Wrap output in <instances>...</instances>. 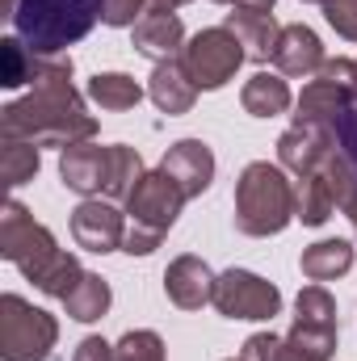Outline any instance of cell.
I'll list each match as a JSON object with an SVG mask.
<instances>
[{
  "label": "cell",
  "mask_w": 357,
  "mask_h": 361,
  "mask_svg": "<svg viewBox=\"0 0 357 361\" xmlns=\"http://www.w3.org/2000/svg\"><path fill=\"white\" fill-rule=\"evenodd\" d=\"M214 286H219V277L210 273V265L202 257H189V252L177 257L164 273V294L181 311H202L206 302H214Z\"/></svg>",
  "instance_id": "cell-11"
},
{
  "label": "cell",
  "mask_w": 357,
  "mask_h": 361,
  "mask_svg": "<svg viewBox=\"0 0 357 361\" xmlns=\"http://www.w3.org/2000/svg\"><path fill=\"white\" fill-rule=\"evenodd\" d=\"M290 349H298L307 361H332L337 349V324H307V319H294L290 328Z\"/></svg>",
  "instance_id": "cell-27"
},
{
  "label": "cell",
  "mask_w": 357,
  "mask_h": 361,
  "mask_svg": "<svg viewBox=\"0 0 357 361\" xmlns=\"http://www.w3.org/2000/svg\"><path fill=\"white\" fill-rule=\"evenodd\" d=\"M231 8H269L273 13V0H231Z\"/></svg>",
  "instance_id": "cell-35"
},
{
  "label": "cell",
  "mask_w": 357,
  "mask_h": 361,
  "mask_svg": "<svg viewBox=\"0 0 357 361\" xmlns=\"http://www.w3.org/2000/svg\"><path fill=\"white\" fill-rule=\"evenodd\" d=\"M147 0H101V21L105 25H135L143 17Z\"/></svg>",
  "instance_id": "cell-32"
},
{
  "label": "cell",
  "mask_w": 357,
  "mask_h": 361,
  "mask_svg": "<svg viewBox=\"0 0 357 361\" xmlns=\"http://www.w3.org/2000/svg\"><path fill=\"white\" fill-rule=\"evenodd\" d=\"M214 307L227 319H273L282 311L277 286L248 269H227L214 286Z\"/></svg>",
  "instance_id": "cell-8"
},
{
  "label": "cell",
  "mask_w": 357,
  "mask_h": 361,
  "mask_svg": "<svg viewBox=\"0 0 357 361\" xmlns=\"http://www.w3.org/2000/svg\"><path fill=\"white\" fill-rule=\"evenodd\" d=\"M223 25L240 38V47H244V55H248V59H261V63L273 59V47H277L282 25L273 21V13H269V8H231Z\"/></svg>",
  "instance_id": "cell-18"
},
{
  "label": "cell",
  "mask_w": 357,
  "mask_h": 361,
  "mask_svg": "<svg viewBox=\"0 0 357 361\" xmlns=\"http://www.w3.org/2000/svg\"><path fill=\"white\" fill-rule=\"evenodd\" d=\"M63 307H68V315H72V319L92 324V319H101V315L109 311V286H105L97 273H85V277H80V286L63 298Z\"/></svg>",
  "instance_id": "cell-25"
},
{
  "label": "cell",
  "mask_w": 357,
  "mask_h": 361,
  "mask_svg": "<svg viewBox=\"0 0 357 361\" xmlns=\"http://www.w3.org/2000/svg\"><path fill=\"white\" fill-rule=\"evenodd\" d=\"M307 4H324V0H307Z\"/></svg>",
  "instance_id": "cell-36"
},
{
  "label": "cell",
  "mask_w": 357,
  "mask_h": 361,
  "mask_svg": "<svg viewBox=\"0 0 357 361\" xmlns=\"http://www.w3.org/2000/svg\"><path fill=\"white\" fill-rule=\"evenodd\" d=\"M59 173H63V185L68 189H76V193H105V185H109V147H97V143H72V147H63V156H59Z\"/></svg>",
  "instance_id": "cell-13"
},
{
  "label": "cell",
  "mask_w": 357,
  "mask_h": 361,
  "mask_svg": "<svg viewBox=\"0 0 357 361\" xmlns=\"http://www.w3.org/2000/svg\"><path fill=\"white\" fill-rule=\"evenodd\" d=\"M244 59H248V55H244L240 38H236L227 25H214V30L193 34V42L181 51V68L189 72V80H193L198 89H223V85L236 76V68H240Z\"/></svg>",
  "instance_id": "cell-7"
},
{
  "label": "cell",
  "mask_w": 357,
  "mask_h": 361,
  "mask_svg": "<svg viewBox=\"0 0 357 361\" xmlns=\"http://www.w3.org/2000/svg\"><path fill=\"white\" fill-rule=\"evenodd\" d=\"M273 68L282 76H311L324 68V47L315 38V30L307 25H282L277 47H273Z\"/></svg>",
  "instance_id": "cell-15"
},
{
  "label": "cell",
  "mask_w": 357,
  "mask_h": 361,
  "mask_svg": "<svg viewBox=\"0 0 357 361\" xmlns=\"http://www.w3.org/2000/svg\"><path fill=\"white\" fill-rule=\"evenodd\" d=\"M353 89L328 80V76H315L303 97H298V114H294V126H332L349 105H353Z\"/></svg>",
  "instance_id": "cell-16"
},
{
  "label": "cell",
  "mask_w": 357,
  "mask_h": 361,
  "mask_svg": "<svg viewBox=\"0 0 357 361\" xmlns=\"http://www.w3.org/2000/svg\"><path fill=\"white\" fill-rule=\"evenodd\" d=\"M240 361H244V357H240Z\"/></svg>",
  "instance_id": "cell-38"
},
{
  "label": "cell",
  "mask_w": 357,
  "mask_h": 361,
  "mask_svg": "<svg viewBox=\"0 0 357 361\" xmlns=\"http://www.w3.org/2000/svg\"><path fill=\"white\" fill-rule=\"evenodd\" d=\"M185 189L169 173H143V180L131 189L126 197V214H131V227H126V240H122V252L131 257H147L160 248L164 231L177 223L181 206H185Z\"/></svg>",
  "instance_id": "cell-4"
},
{
  "label": "cell",
  "mask_w": 357,
  "mask_h": 361,
  "mask_svg": "<svg viewBox=\"0 0 357 361\" xmlns=\"http://www.w3.org/2000/svg\"><path fill=\"white\" fill-rule=\"evenodd\" d=\"M324 13L341 38L357 42V0H324Z\"/></svg>",
  "instance_id": "cell-31"
},
{
  "label": "cell",
  "mask_w": 357,
  "mask_h": 361,
  "mask_svg": "<svg viewBox=\"0 0 357 361\" xmlns=\"http://www.w3.org/2000/svg\"><path fill=\"white\" fill-rule=\"evenodd\" d=\"M147 97H152L164 114H189V109H193V97H198V85L189 80V72L181 68V59H164V63H156V72H152Z\"/></svg>",
  "instance_id": "cell-19"
},
{
  "label": "cell",
  "mask_w": 357,
  "mask_h": 361,
  "mask_svg": "<svg viewBox=\"0 0 357 361\" xmlns=\"http://www.w3.org/2000/svg\"><path fill=\"white\" fill-rule=\"evenodd\" d=\"M0 252L25 273L42 294H51V298H68L80 286V277H85V269L76 265V257L63 252V248H55L51 231L42 223H34V214L21 202H8L4 206V219H0Z\"/></svg>",
  "instance_id": "cell-2"
},
{
  "label": "cell",
  "mask_w": 357,
  "mask_h": 361,
  "mask_svg": "<svg viewBox=\"0 0 357 361\" xmlns=\"http://www.w3.org/2000/svg\"><path fill=\"white\" fill-rule=\"evenodd\" d=\"M139 180H143V160H139V152L114 143V147H109V185H105V197L126 202Z\"/></svg>",
  "instance_id": "cell-26"
},
{
  "label": "cell",
  "mask_w": 357,
  "mask_h": 361,
  "mask_svg": "<svg viewBox=\"0 0 357 361\" xmlns=\"http://www.w3.org/2000/svg\"><path fill=\"white\" fill-rule=\"evenodd\" d=\"M160 173H169V177L177 180L181 189H185V197H198L214 180V156H210V147L202 139H181V143H173L164 152Z\"/></svg>",
  "instance_id": "cell-12"
},
{
  "label": "cell",
  "mask_w": 357,
  "mask_h": 361,
  "mask_svg": "<svg viewBox=\"0 0 357 361\" xmlns=\"http://www.w3.org/2000/svg\"><path fill=\"white\" fill-rule=\"evenodd\" d=\"M303 273L311 277V281H332V277H341V273L353 269V244L349 240H324V244H311L307 252H303Z\"/></svg>",
  "instance_id": "cell-22"
},
{
  "label": "cell",
  "mask_w": 357,
  "mask_h": 361,
  "mask_svg": "<svg viewBox=\"0 0 357 361\" xmlns=\"http://www.w3.org/2000/svg\"><path fill=\"white\" fill-rule=\"evenodd\" d=\"M59 324L55 315L30 307L17 294L0 298V357L4 361H47V353L55 349Z\"/></svg>",
  "instance_id": "cell-6"
},
{
  "label": "cell",
  "mask_w": 357,
  "mask_h": 361,
  "mask_svg": "<svg viewBox=\"0 0 357 361\" xmlns=\"http://www.w3.org/2000/svg\"><path fill=\"white\" fill-rule=\"evenodd\" d=\"M320 173L328 177V189H332L337 206L353 219L357 227V105H349L332 122V152H328Z\"/></svg>",
  "instance_id": "cell-9"
},
{
  "label": "cell",
  "mask_w": 357,
  "mask_h": 361,
  "mask_svg": "<svg viewBox=\"0 0 357 361\" xmlns=\"http://www.w3.org/2000/svg\"><path fill=\"white\" fill-rule=\"evenodd\" d=\"M181 4H189V0H147V13H173Z\"/></svg>",
  "instance_id": "cell-34"
},
{
  "label": "cell",
  "mask_w": 357,
  "mask_h": 361,
  "mask_svg": "<svg viewBox=\"0 0 357 361\" xmlns=\"http://www.w3.org/2000/svg\"><path fill=\"white\" fill-rule=\"evenodd\" d=\"M185 42V25H181L177 13H143L135 21V51L164 63V59H177Z\"/></svg>",
  "instance_id": "cell-17"
},
{
  "label": "cell",
  "mask_w": 357,
  "mask_h": 361,
  "mask_svg": "<svg viewBox=\"0 0 357 361\" xmlns=\"http://www.w3.org/2000/svg\"><path fill=\"white\" fill-rule=\"evenodd\" d=\"M240 101H244V109L253 118H273V114H286L290 109V85L282 76H273V72H257L244 85Z\"/></svg>",
  "instance_id": "cell-21"
},
{
  "label": "cell",
  "mask_w": 357,
  "mask_h": 361,
  "mask_svg": "<svg viewBox=\"0 0 357 361\" xmlns=\"http://www.w3.org/2000/svg\"><path fill=\"white\" fill-rule=\"evenodd\" d=\"M240 357L244 361H307L298 349H290V341H277V336H269V332L248 336V345H244Z\"/></svg>",
  "instance_id": "cell-30"
},
{
  "label": "cell",
  "mask_w": 357,
  "mask_h": 361,
  "mask_svg": "<svg viewBox=\"0 0 357 361\" xmlns=\"http://www.w3.org/2000/svg\"><path fill=\"white\" fill-rule=\"evenodd\" d=\"M101 17V0H17L13 30L34 55H59Z\"/></svg>",
  "instance_id": "cell-3"
},
{
  "label": "cell",
  "mask_w": 357,
  "mask_h": 361,
  "mask_svg": "<svg viewBox=\"0 0 357 361\" xmlns=\"http://www.w3.org/2000/svg\"><path fill=\"white\" fill-rule=\"evenodd\" d=\"M0 130L4 139H25L34 147L42 143L72 147V143L92 139L97 118L85 109L80 92L72 89V59H55V63L47 59L34 92L0 114Z\"/></svg>",
  "instance_id": "cell-1"
},
{
  "label": "cell",
  "mask_w": 357,
  "mask_h": 361,
  "mask_svg": "<svg viewBox=\"0 0 357 361\" xmlns=\"http://www.w3.org/2000/svg\"><path fill=\"white\" fill-rule=\"evenodd\" d=\"M294 219V185L277 164H248L236 180V227L244 235H277Z\"/></svg>",
  "instance_id": "cell-5"
},
{
  "label": "cell",
  "mask_w": 357,
  "mask_h": 361,
  "mask_svg": "<svg viewBox=\"0 0 357 361\" xmlns=\"http://www.w3.org/2000/svg\"><path fill=\"white\" fill-rule=\"evenodd\" d=\"M332 206H337V197H332L324 173L298 177V185H294V219H303L307 227H320V223L332 214Z\"/></svg>",
  "instance_id": "cell-23"
},
{
  "label": "cell",
  "mask_w": 357,
  "mask_h": 361,
  "mask_svg": "<svg viewBox=\"0 0 357 361\" xmlns=\"http://www.w3.org/2000/svg\"><path fill=\"white\" fill-rule=\"evenodd\" d=\"M328 152H332V126H290L277 139V160L298 177L320 173Z\"/></svg>",
  "instance_id": "cell-14"
},
{
  "label": "cell",
  "mask_w": 357,
  "mask_h": 361,
  "mask_svg": "<svg viewBox=\"0 0 357 361\" xmlns=\"http://www.w3.org/2000/svg\"><path fill=\"white\" fill-rule=\"evenodd\" d=\"M47 55H34L21 38H4L0 42V85L4 89H21V85H38Z\"/></svg>",
  "instance_id": "cell-20"
},
{
  "label": "cell",
  "mask_w": 357,
  "mask_h": 361,
  "mask_svg": "<svg viewBox=\"0 0 357 361\" xmlns=\"http://www.w3.org/2000/svg\"><path fill=\"white\" fill-rule=\"evenodd\" d=\"M72 235H76V244L89 248V252H114V248H122V240H126V219L114 210V202L85 197V202L72 210Z\"/></svg>",
  "instance_id": "cell-10"
},
{
  "label": "cell",
  "mask_w": 357,
  "mask_h": 361,
  "mask_svg": "<svg viewBox=\"0 0 357 361\" xmlns=\"http://www.w3.org/2000/svg\"><path fill=\"white\" fill-rule=\"evenodd\" d=\"M0 173H4L8 185H25V180L38 173V147H34V143H25V139H4Z\"/></svg>",
  "instance_id": "cell-28"
},
{
  "label": "cell",
  "mask_w": 357,
  "mask_h": 361,
  "mask_svg": "<svg viewBox=\"0 0 357 361\" xmlns=\"http://www.w3.org/2000/svg\"><path fill=\"white\" fill-rule=\"evenodd\" d=\"M89 97L101 109H135L143 101V89L122 72H101V76L89 80Z\"/></svg>",
  "instance_id": "cell-24"
},
{
  "label": "cell",
  "mask_w": 357,
  "mask_h": 361,
  "mask_svg": "<svg viewBox=\"0 0 357 361\" xmlns=\"http://www.w3.org/2000/svg\"><path fill=\"white\" fill-rule=\"evenodd\" d=\"M114 353L118 361H164V341L156 332H126Z\"/></svg>",
  "instance_id": "cell-29"
},
{
  "label": "cell",
  "mask_w": 357,
  "mask_h": 361,
  "mask_svg": "<svg viewBox=\"0 0 357 361\" xmlns=\"http://www.w3.org/2000/svg\"><path fill=\"white\" fill-rule=\"evenodd\" d=\"M72 361H118V353H114V349H109L101 336H85V341L76 345Z\"/></svg>",
  "instance_id": "cell-33"
},
{
  "label": "cell",
  "mask_w": 357,
  "mask_h": 361,
  "mask_svg": "<svg viewBox=\"0 0 357 361\" xmlns=\"http://www.w3.org/2000/svg\"><path fill=\"white\" fill-rule=\"evenodd\" d=\"M214 4H231V0H214Z\"/></svg>",
  "instance_id": "cell-37"
}]
</instances>
